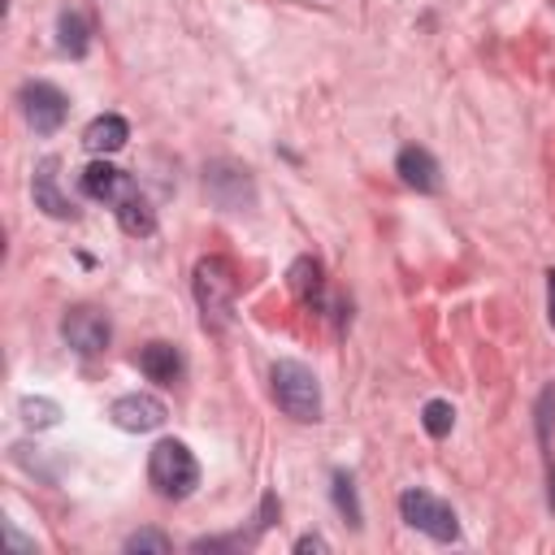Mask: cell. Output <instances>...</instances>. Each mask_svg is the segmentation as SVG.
<instances>
[{"label": "cell", "mask_w": 555, "mask_h": 555, "mask_svg": "<svg viewBox=\"0 0 555 555\" xmlns=\"http://www.w3.org/2000/svg\"><path fill=\"white\" fill-rule=\"evenodd\" d=\"M191 286H195V304H199V317L208 330H225L234 321V295H238V278L230 269V260L221 256H204L191 273Z\"/></svg>", "instance_id": "cell-1"}, {"label": "cell", "mask_w": 555, "mask_h": 555, "mask_svg": "<svg viewBox=\"0 0 555 555\" xmlns=\"http://www.w3.org/2000/svg\"><path fill=\"white\" fill-rule=\"evenodd\" d=\"M269 386H273V399L278 408L291 416V421H321V382L308 364L299 360H278L269 369Z\"/></svg>", "instance_id": "cell-2"}, {"label": "cell", "mask_w": 555, "mask_h": 555, "mask_svg": "<svg viewBox=\"0 0 555 555\" xmlns=\"http://www.w3.org/2000/svg\"><path fill=\"white\" fill-rule=\"evenodd\" d=\"M147 481H152V490H156L160 499H186V494H195V486H199V464H195L191 447L178 442V438L156 442L152 455H147Z\"/></svg>", "instance_id": "cell-3"}, {"label": "cell", "mask_w": 555, "mask_h": 555, "mask_svg": "<svg viewBox=\"0 0 555 555\" xmlns=\"http://www.w3.org/2000/svg\"><path fill=\"white\" fill-rule=\"evenodd\" d=\"M399 516H403L412 529L429 533L434 542H455V538H460V516L451 512V503H442L438 494H429V490H421V486H408V490L399 494Z\"/></svg>", "instance_id": "cell-4"}, {"label": "cell", "mask_w": 555, "mask_h": 555, "mask_svg": "<svg viewBox=\"0 0 555 555\" xmlns=\"http://www.w3.org/2000/svg\"><path fill=\"white\" fill-rule=\"evenodd\" d=\"M17 104H22V117H26V126L35 134H56L65 126V117H69V95L61 87L43 82V78L26 82L17 91Z\"/></svg>", "instance_id": "cell-5"}, {"label": "cell", "mask_w": 555, "mask_h": 555, "mask_svg": "<svg viewBox=\"0 0 555 555\" xmlns=\"http://www.w3.org/2000/svg\"><path fill=\"white\" fill-rule=\"evenodd\" d=\"M204 191H208V199H212L217 208H225V212H247V208L256 204V182H251V173H247L243 165H234V160H212V165L204 169Z\"/></svg>", "instance_id": "cell-6"}, {"label": "cell", "mask_w": 555, "mask_h": 555, "mask_svg": "<svg viewBox=\"0 0 555 555\" xmlns=\"http://www.w3.org/2000/svg\"><path fill=\"white\" fill-rule=\"evenodd\" d=\"M61 338L78 351V356H100L108 351V338H113V321L108 312L91 308V304H78L61 317Z\"/></svg>", "instance_id": "cell-7"}, {"label": "cell", "mask_w": 555, "mask_h": 555, "mask_svg": "<svg viewBox=\"0 0 555 555\" xmlns=\"http://www.w3.org/2000/svg\"><path fill=\"white\" fill-rule=\"evenodd\" d=\"M165 416H169V408L147 390H130V395L113 399V408H108V421L126 434H152L165 425Z\"/></svg>", "instance_id": "cell-8"}, {"label": "cell", "mask_w": 555, "mask_h": 555, "mask_svg": "<svg viewBox=\"0 0 555 555\" xmlns=\"http://www.w3.org/2000/svg\"><path fill=\"white\" fill-rule=\"evenodd\" d=\"M56 169H61V160L56 156H43L39 165H35V178H30V195H35V208H43L48 217H56V221H74V204H69V195H61V186H56Z\"/></svg>", "instance_id": "cell-9"}, {"label": "cell", "mask_w": 555, "mask_h": 555, "mask_svg": "<svg viewBox=\"0 0 555 555\" xmlns=\"http://www.w3.org/2000/svg\"><path fill=\"white\" fill-rule=\"evenodd\" d=\"M182 351L173 347V343H165V338H156V343H143V351H139V373L147 377V382H156V386H173L178 377H182Z\"/></svg>", "instance_id": "cell-10"}, {"label": "cell", "mask_w": 555, "mask_h": 555, "mask_svg": "<svg viewBox=\"0 0 555 555\" xmlns=\"http://www.w3.org/2000/svg\"><path fill=\"white\" fill-rule=\"evenodd\" d=\"M395 173L403 178V186H412V191H421V195H434L438 191V160L425 152V147H416V143H408L403 152H399V160H395Z\"/></svg>", "instance_id": "cell-11"}, {"label": "cell", "mask_w": 555, "mask_h": 555, "mask_svg": "<svg viewBox=\"0 0 555 555\" xmlns=\"http://www.w3.org/2000/svg\"><path fill=\"white\" fill-rule=\"evenodd\" d=\"M82 191H87L91 199L117 204L121 195H130V191H134V178H130L126 169L108 165V160H95V165H87V169H82Z\"/></svg>", "instance_id": "cell-12"}, {"label": "cell", "mask_w": 555, "mask_h": 555, "mask_svg": "<svg viewBox=\"0 0 555 555\" xmlns=\"http://www.w3.org/2000/svg\"><path fill=\"white\" fill-rule=\"evenodd\" d=\"M126 139H130V126H126V117H117V113H100V117L87 121V130H82V147L95 152V156L121 152Z\"/></svg>", "instance_id": "cell-13"}, {"label": "cell", "mask_w": 555, "mask_h": 555, "mask_svg": "<svg viewBox=\"0 0 555 555\" xmlns=\"http://www.w3.org/2000/svg\"><path fill=\"white\" fill-rule=\"evenodd\" d=\"M113 212H117V225L126 230V234H152L156 230V212H152V204L139 195V186L130 191V195H121L117 204H113Z\"/></svg>", "instance_id": "cell-14"}, {"label": "cell", "mask_w": 555, "mask_h": 555, "mask_svg": "<svg viewBox=\"0 0 555 555\" xmlns=\"http://www.w3.org/2000/svg\"><path fill=\"white\" fill-rule=\"evenodd\" d=\"M56 48L65 56H87V48H91V22L78 9H65L56 17Z\"/></svg>", "instance_id": "cell-15"}, {"label": "cell", "mask_w": 555, "mask_h": 555, "mask_svg": "<svg viewBox=\"0 0 555 555\" xmlns=\"http://www.w3.org/2000/svg\"><path fill=\"white\" fill-rule=\"evenodd\" d=\"M286 278H291V291H295L308 308H321V304H325V282H321V264H317V260L299 256Z\"/></svg>", "instance_id": "cell-16"}, {"label": "cell", "mask_w": 555, "mask_h": 555, "mask_svg": "<svg viewBox=\"0 0 555 555\" xmlns=\"http://www.w3.org/2000/svg\"><path fill=\"white\" fill-rule=\"evenodd\" d=\"M17 412H22V425H30V429H52V425H61V403H52V399H43V395H26V399L17 403Z\"/></svg>", "instance_id": "cell-17"}, {"label": "cell", "mask_w": 555, "mask_h": 555, "mask_svg": "<svg viewBox=\"0 0 555 555\" xmlns=\"http://www.w3.org/2000/svg\"><path fill=\"white\" fill-rule=\"evenodd\" d=\"M334 507L347 516V525H351V529H360V525H364V512H360V499H356V486H351V477H347V473H334Z\"/></svg>", "instance_id": "cell-18"}, {"label": "cell", "mask_w": 555, "mask_h": 555, "mask_svg": "<svg viewBox=\"0 0 555 555\" xmlns=\"http://www.w3.org/2000/svg\"><path fill=\"white\" fill-rule=\"evenodd\" d=\"M421 425H425L434 438H447L451 425H455V408H451L447 399H429V403L421 408Z\"/></svg>", "instance_id": "cell-19"}, {"label": "cell", "mask_w": 555, "mask_h": 555, "mask_svg": "<svg viewBox=\"0 0 555 555\" xmlns=\"http://www.w3.org/2000/svg\"><path fill=\"white\" fill-rule=\"evenodd\" d=\"M173 542L160 533V529H139V533H130L126 538V551H152V555H165Z\"/></svg>", "instance_id": "cell-20"}, {"label": "cell", "mask_w": 555, "mask_h": 555, "mask_svg": "<svg viewBox=\"0 0 555 555\" xmlns=\"http://www.w3.org/2000/svg\"><path fill=\"white\" fill-rule=\"evenodd\" d=\"M295 551H299V555H308V551H330V542H325L321 533H304V538L295 542Z\"/></svg>", "instance_id": "cell-21"}, {"label": "cell", "mask_w": 555, "mask_h": 555, "mask_svg": "<svg viewBox=\"0 0 555 555\" xmlns=\"http://www.w3.org/2000/svg\"><path fill=\"white\" fill-rule=\"evenodd\" d=\"M546 321L555 330V269H546Z\"/></svg>", "instance_id": "cell-22"}]
</instances>
